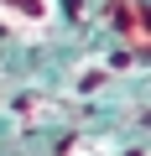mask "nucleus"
I'll use <instances>...</instances> for the list:
<instances>
[{
    "mask_svg": "<svg viewBox=\"0 0 151 156\" xmlns=\"http://www.w3.org/2000/svg\"><path fill=\"white\" fill-rule=\"evenodd\" d=\"M0 26L42 37L57 26V0H0Z\"/></svg>",
    "mask_w": 151,
    "mask_h": 156,
    "instance_id": "f257e3e1",
    "label": "nucleus"
}]
</instances>
